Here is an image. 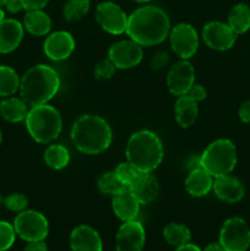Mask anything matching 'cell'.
Masks as SVG:
<instances>
[{
  "label": "cell",
  "instance_id": "obj_1",
  "mask_svg": "<svg viewBox=\"0 0 250 251\" xmlns=\"http://www.w3.org/2000/svg\"><path fill=\"white\" fill-rule=\"evenodd\" d=\"M171 21L163 9L145 5L129 15L125 33L141 47L161 44L168 37Z\"/></svg>",
  "mask_w": 250,
  "mask_h": 251
},
{
  "label": "cell",
  "instance_id": "obj_2",
  "mask_svg": "<svg viewBox=\"0 0 250 251\" xmlns=\"http://www.w3.org/2000/svg\"><path fill=\"white\" fill-rule=\"evenodd\" d=\"M74 146L85 154H100L110 146L113 140L112 127L100 115H81L71 127Z\"/></svg>",
  "mask_w": 250,
  "mask_h": 251
},
{
  "label": "cell",
  "instance_id": "obj_3",
  "mask_svg": "<svg viewBox=\"0 0 250 251\" xmlns=\"http://www.w3.org/2000/svg\"><path fill=\"white\" fill-rule=\"evenodd\" d=\"M60 88V77L55 69L46 64L29 68L20 81V96L31 107L46 104Z\"/></svg>",
  "mask_w": 250,
  "mask_h": 251
},
{
  "label": "cell",
  "instance_id": "obj_4",
  "mask_svg": "<svg viewBox=\"0 0 250 251\" xmlns=\"http://www.w3.org/2000/svg\"><path fill=\"white\" fill-rule=\"evenodd\" d=\"M125 156L126 161L140 172L152 173L163 161V145L153 131L139 130L127 140Z\"/></svg>",
  "mask_w": 250,
  "mask_h": 251
},
{
  "label": "cell",
  "instance_id": "obj_5",
  "mask_svg": "<svg viewBox=\"0 0 250 251\" xmlns=\"http://www.w3.org/2000/svg\"><path fill=\"white\" fill-rule=\"evenodd\" d=\"M29 136L38 144L48 145L56 140L63 130V119L56 108L46 104L33 105L25 119Z\"/></svg>",
  "mask_w": 250,
  "mask_h": 251
},
{
  "label": "cell",
  "instance_id": "obj_6",
  "mask_svg": "<svg viewBox=\"0 0 250 251\" xmlns=\"http://www.w3.org/2000/svg\"><path fill=\"white\" fill-rule=\"evenodd\" d=\"M237 162V147L228 139L215 140L200 156L201 167L213 178L232 173Z\"/></svg>",
  "mask_w": 250,
  "mask_h": 251
},
{
  "label": "cell",
  "instance_id": "obj_7",
  "mask_svg": "<svg viewBox=\"0 0 250 251\" xmlns=\"http://www.w3.org/2000/svg\"><path fill=\"white\" fill-rule=\"evenodd\" d=\"M14 228L16 234L28 243L44 240L49 233L48 220L43 213L34 210H25L17 213Z\"/></svg>",
  "mask_w": 250,
  "mask_h": 251
},
{
  "label": "cell",
  "instance_id": "obj_8",
  "mask_svg": "<svg viewBox=\"0 0 250 251\" xmlns=\"http://www.w3.org/2000/svg\"><path fill=\"white\" fill-rule=\"evenodd\" d=\"M218 243L225 251H247L250 247V227L243 218H228L221 228Z\"/></svg>",
  "mask_w": 250,
  "mask_h": 251
},
{
  "label": "cell",
  "instance_id": "obj_9",
  "mask_svg": "<svg viewBox=\"0 0 250 251\" xmlns=\"http://www.w3.org/2000/svg\"><path fill=\"white\" fill-rule=\"evenodd\" d=\"M169 43L174 54L184 60H189L196 54L199 48L198 31L190 24L181 22L169 31Z\"/></svg>",
  "mask_w": 250,
  "mask_h": 251
},
{
  "label": "cell",
  "instance_id": "obj_10",
  "mask_svg": "<svg viewBox=\"0 0 250 251\" xmlns=\"http://www.w3.org/2000/svg\"><path fill=\"white\" fill-rule=\"evenodd\" d=\"M96 21L103 31L109 34L119 36L126 31L127 16L124 10L113 1H103L96 7Z\"/></svg>",
  "mask_w": 250,
  "mask_h": 251
},
{
  "label": "cell",
  "instance_id": "obj_11",
  "mask_svg": "<svg viewBox=\"0 0 250 251\" xmlns=\"http://www.w3.org/2000/svg\"><path fill=\"white\" fill-rule=\"evenodd\" d=\"M144 58L142 47L132 39H122L113 44L108 50V59L117 69L126 70L139 65Z\"/></svg>",
  "mask_w": 250,
  "mask_h": 251
},
{
  "label": "cell",
  "instance_id": "obj_12",
  "mask_svg": "<svg viewBox=\"0 0 250 251\" xmlns=\"http://www.w3.org/2000/svg\"><path fill=\"white\" fill-rule=\"evenodd\" d=\"M195 83V69L189 60L180 59L171 66L167 74V87L173 96L188 95Z\"/></svg>",
  "mask_w": 250,
  "mask_h": 251
},
{
  "label": "cell",
  "instance_id": "obj_13",
  "mask_svg": "<svg viewBox=\"0 0 250 251\" xmlns=\"http://www.w3.org/2000/svg\"><path fill=\"white\" fill-rule=\"evenodd\" d=\"M203 42L213 50H229L237 41V34L232 31L228 24L221 21H211L203 26L201 32Z\"/></svg>",
  "mask_w": 250,
  "mask_h": 251
},
{
  "label": "cell",
  "instance_id": "obj_14",
  "mask_svg": "<svg viewBox=\"0 0 250 251\" xmlns=\"http://www.w3.org/2000/svg\"><path fill=\"white\" fill-rule=\"evenodd\" d=\"M146 240L145 228L139 221L124 222L115 237L117 251H142Z\"/></svg>",
  "mask_w": 250,
  "mask_h": 251
},
{
  "label": "cell",
  "instance_id": "obj_15",
  "mask_svg": "<svg viewBox=\"0 0 250 251\" xmlns=\"http://www.w3.org/2000/svg\"><path fill=\"white\" fill-rule=\"evenodd\" d=\"M75 39L70 32L56 31L48 34L43 44V51L53 61H63L75 50Z\"/></svg>",
  "mask_w": 250,
  "mask_h": 251
},
{
  "label": "cell",
  "instance_id": "obj_16",
  "mask_svg": "<svg viewBox=\"0 0 250 251\" xmlns=\"http://www.w3.org/2000/svg\"><path fill=\"white\" fill-rule=\"evenodd\" d=\"M213 193L220 199L227 203L239 202L244 198L245 189L242 181L230 174L216 176L213 178Z\"/></svg>",
  "mask_w": 250,
  "mask_h": 251
},
{
  "label": "cell",
  "instance_id": "obj_17",
  "mask_svg": "<svg viewBox=\"0 0 250 251\" xmlns=\"http://www.w3.org/2000/svg\"><path fill=\"white\" fill-rule=\"evenodd\" d=\"M24 25L15 19L0 22V54H9L19 48L24 38Z\"/></svg>",
  "mask_w": 250,
  "mask_h": 251
},
{
  "label": "cell",
  "instance_id": "obj_18",
  "mask_svg": "<svg viewBox=\"0 0 250 251\" xmlns=\"http://www.w3.org/2000/svg\"><path fill=\"white\" fill-rule=\"evenodd\" d=\"M70 247L73 251H102V239L92 227L81 225L71 232Z\"/></svg>",
  "mask_w": 250,
  "mask_h": 251
},
{
  "label": "cell",
  "instance_id": "obj_19",
  "mask_svg": "<svg viewBox=\"0 0 250 251\" xmlns=\"http://www.w3.org/2000/svg\"><path fill=\"white\" fill-rule=\"evenodd\" d=\"M129 190L141 205H147L158 196L159 184L152 173H140L136 180L129 186Z\"/></svg>",
  "mask_w": 250,
  "mask_h": 251
},
{
  "label": "cell",
  "instance_id": "obj_20",
  "mask_svg": "<svg viewBox=\"0 0 250 251\" xmlns=\"http://www.w3.org/2000/svg\"><path fill=\"white\" fill-rule=\"evenodd\" d=\"M140 205L141 203L132 195L129 188L112 198L113 212L123 222L136 220L140 212Z\"/></svg>",
  "mask_w": 250,
  "mask_h": 251
},
{
  "label": "cell",
  "instance_id": "obj_21",
  "mask_svg": "<svg viewBox=\"0 0 250 251\" xmlns=\"http://www.w3.org/2000/svg\"><path fill=\"white\" fill-rule=\"evenodd\" d=\"M186 193L193 198H202L206 196L213 186V176L208 174L202 167L191 169L184 181Z\"/></svg>",
  "mask_w": 250,
  "mask_h": 251
},
{
  "label": "cell",
  "instance_id": "obj_22",
  "mask_svg": "<svg viewBox=\"0 0 250 251\" xmlns=\"http://www.w3.org/2000/svg\"><path fill=\"white\" fill-rule=\"evenodd\" d=\"M24 28L32 36H47L51 29V19L43 9L29 10L24 16Z\"/></svg>",
  "mask_w": 250,
  "mask_h": 251
},
{
  "label": "cell",
  "instance_id": "obj_23",
  "mask_svg": "<svg viewBox=\"0 0 250 251\" xmlns=\"http://www.w3.org/2000/svg\"><path fill=\"white\" fill-rule=\"evenodd\" d=\"M175 120L181 127H190L199 115V103L188 95L180 96L174 105Z\"/></svg>",
  "mask_w": 250,
  "mask_h": 251
},
{
  "label": "cell",
  "instance_id": "obj_24",
  "mask_svg": "<svg viewBox=\"0 0 250 251\" xmlns=\"http://www.w3.org/2000/svg\"><path fill=\"white\" fill-rule=\"evenodd\" d=\"M28 113L27 103L22 98L6 97L0 103V115L9 123L25 122Z\"/></svg>",
  "mask_w": 250,
  "mask_h": 251
},
{
  "label": "cell",
  "instance_id": "obj_25",
  "mask_svg": "<svg viewBox=\"0 0 250 251\" xmlns=\"http://www.w3.org/2000/svg\"><path fill=\"white\" fill-rule=\"evenodd\" d=\"M228 26L235 34H243L250 29V7L244 2L234 5L228 14Z\"/></svg>",
  "mask_w": 250,
  "mask_h": 251
},
{
  "label": "cell",
  "instance_id": "obj_26",
  "mask_svg": "<svg viewBox=\"0 0 250 251\" xmlns=\"http://www.w3.org/2000/svg\"><path fill=\"white\" fill-rule=\"evenodd\" d=\"M44 163L54 171H61L70 162V152L60 144H51L46 149L43 154Z\"/></svg>",
  "mask_w": 250,
  "mask_h": 251
},
{
  "label": "cell",
  "instance_id": "obj_27",
  "mask_svg": "<svg viewBox=\"0 0 250 251\" xmlns=\"http://www.w3.org/2000/svg\"><path fill=\"white\" fill-rule=\"evenodd\" d=\"M19 74L7 65H0V97H11L20 90Z\"/></svg>",
  "mask_w": 250,
  "mask_h": 251
},
{
  "label": "cell",
  "instance_id": "obj_28",
  "mask_svg": "<svg viewBox=\"0 0 250 251\" xmlns=\"http://www.w3.org/2000/svg\"><path fill=\"white\" fill-rule=\"evenodd\" d=\"M163 237L168 244L178 248L190 243L191 233L186 226L179 225V223H169L164 227Z\"/></svg>",
  "mask_w": 250,
  "mask_h": 251
},
{
  "label": "cell",
  "instance_id": "obj_29",
  "mask_svg": "<svg viewBox=\"0 0 250 251\" xmlns=\"http://www.w3.org/2000/svg\"><path fill=\"white\" fill-rule=\"evenodd\" d=\"M98 190L103 194V195L108 196H115L118 194L123 193L124 190H126V186L120 181V179L118 178L115 172H105L102 176L98 178L97 181Z\"/></svg>",
  "mask_w": 250,
  "mask_h": 251
},
{
  "label": "cell",
  "instance_id": "obj_30",
  "mask_svg": "<svg viewBox=\"0 0 250 251\" xmlns=\"http://www.w3.org/2000/svg\"><path fill=\"white\" fill-rule=\"evenodd\" d=\"M90 0H68L64 5L63 16L69 22L80 21L90 11Z\"/></svg>",
  "mask_w": 250,
  "mask_h": 251
},
{
  "label": "cell",
  "instance_id": "obj_31",
  "mask_svg": "<svg viewBox=\"0 0 250 251\" xmlns=\"http://www.w3.org/2000/svg\"><path fill=\"white\" fill-rule=\"evenodd\" d=\"M115 174H117L118 178L120 179L123 184H124L126 188H129L132 183L137 179V176H140V172L139 169L135 168L130 162H122V163L118 164V167L115 168Z\"/></svg>",
  "mask_w": 250,
  "mask_h": 251
},
{
  "label": "cell",
  "instance_id": "obj_32",
  "mask_svg": "<svg viewBox=\"0 0 250 251\" xmlns=\"http://www.w3.org/2000/svg\"><path fill=\"white\" fill-rule=\"evenodd\" d=\"M16 238L14 225L6 222V221H0V251H6L12 247Z\"/></svg>",
  "mask_w": 250,
  "mask_h": 251
},
{
  "label": "cell",
  "instance_id": "obj_33",
  "mask_svg": "<svg viewBox=\"0 0 250 251\" xmlns=\"http://www.w3.org/2000/svg\"><path fill=\"white\" fill-rule=\"evenodd\" d=\"M2 203L7 210L12 211V212H22L28 206V199L26 195L21 193H14L7 195L6 198L2 199Z\"/></svg>",
  "mask_w": 250,
  "mask_h": 251
},
{
  "label": "cell",
  "instance_id": "obj_34",
  "mask_svg": "<svg viewBox=\"0 0 250 251\" xmlns=\"http://www.w3.org/2000/svg\"><path fill=\"white\" fill-rule=\"evenodd\" d=\"M117 68L109 59H103L95 66V77L98 80H109L113 77Z\"/></svg>",
  "mask_w": 250,
  "mask_h": 251
},
{
  "label": "cell",
  "instance_id": "obj_35",
  "mask_svg": "<svg viewBox=\"0 0 250 251\" xmlns=\"http://www.w3.org/2000/svg\"><path fill=\"white\" fill-rule=\"evenodd\" d=\"M169 63V54L166 50H158L153 54V56L151 58L150 61V65L151 69L153 70H159V69L167 66V64Z\"/></svg>",
  "mask_w": 250,
  "mask_h": 251
},
{
  "label": "cell",
  "instance_id": "obj_36",
  "mask_svg": "<svg viewBox=\"0 0 250 251\" xmlns=\"http://www.w3.org/2000/svg\"><path fill=\"white\" fill-rule=\"evenodd\" d=\"M188 96L189 97L193 98V100H195L196 102L199 103V102H201V100H205L206 96H207V92H206V90L203 86L194 83V86L190 88V91L188 92Z\"/></svg>",
  "mask_w": 250,
  "mask_h": 251
},
{
  "label": "cell",
  "instance_id": "obj_37",
  "mask_svg": "<svg viewBox=\"0 0 250 251\" xmlns=\"http://www.w3.org/2000/svg\"><path fill=\"white\" fill-rule=\"evenodd\" d=\"M22 5H24V10L29 11V10H41L46 7L49 0H21Z\"/></svg>",
  "mask_w": 250,
  "mask_h": 251
},
{
  "label": "cell",
  "instance_id": "obj_38",
  "mask_svg": "<svg viewBox=\"0 0 250 251\" xmlns=\"http://www.w3.org/2000/svg\"><path fill=\"white\" fill-rule=\"evenodd\" d=\"M238 115L243 123L250 124V100H245L244 103L240 104L239 109H238Z\"/></svg>",
  "mask_w": 250,
  "mask_h": 251
},
{
  "label": "cell",
  "instance_id": "obj_39",
  "mask_svg": "<svg viewBox=\"0 0 250 251\" xmlns=\"http://www.w3.org/2000/svg\"><path fill=\"white\" fill-rule=\"evenodd\" d=\"M6 10L11 14H17L21 10H24V5H22L21 0H7L6 5H5Z\"/></svg>",
  "mask_w": 250,
  "mask_h": 251
},
{
  "label": "cell",
  "instance_id": "obj_40",
  "mask_svg": "<svg viewBox=\"0 0 250 251\" xmlns=\"http://www.w3.org/2000/svg\"><path fill=\"white\" fill-rule=\"evenodd\" d=\"M24 251H48V247L44 243V240H38V242H29L28 245L25 248Z\"/></svg>",
  "mask_w": 250,
  "mask_h": 251
},
{
  "label": "cell",
  "instance_id": "obj_41",
  "mask_svg": "<svg viewBox=\"0 0 250 251\" xmlns=\"http://www.w3.org/2000/svg\"><path fill=\"white\" fill-rule=\"evenodd\" d=\"M175 251H202V250H201L199 247H196V245L188 243V244L181 245V247L176 248Z\"/></svg>",
  "mask_w": 250,
  "mask_h": 251
},
{
  "label": "cell",
  "instance_id": "obj_42",
  "mask_svg": "<svg viewBox=\"0 0 250 251\" xmlns=\"http://www.w3.org/2000/svg\"><path fill=\"white\" fill-rule=\"evenodd\" d=\"M203 251H225L220 243H211L203 249Z\"/></svg>",
  "mask_w": 250,
  "mask_h": 251
},
{
  "label": "cell",
  "instance_id": "obj_43",
  "mask_svg": "<svg viewBox=\"0 0 250 251\" xmlns=\"http://www.w3.org/2000/svg\"><path fill=\"white\" fill-rule=\"evenodd\" d=\"M2 20H5V11L0 7V22H1Z\"/></svg>",
  "mask_w": 250,
  "mask_h": 251
},
{
  "label": "cell",
  "instance_id": "obj_44",
  "mask_svg": "<svg viewBox=\"0 0 250 251\" xmlns=\"http://www.w3.org/2000/svg\"><path fill=\"white\" fill-rule=\"evenodd\" d=\"M132 1H135V2H140V4H146V2L151 1V0H132Z\"/></svg>",
  "mask_w": 250,
  "mask_h": 251
},
{
  "label": "cell",
  "instance_id": "obj_45",
  "mask_svg": "<svg viewBox=\"0 0 250 251\" xmlns=\"http://www.w3.org/2000/svg\"><path fill=\"white\" fill-rule=\"evenodd\" d=\"M6 2H7V0H0V7L5 6V5H6Z\"/></svg>",
  "mask_w": 250,
  "mask_h": 251
},
{
  "label": "cell",
  "instance_id": "obj_46",
  "mask_svg": "<svg viewBox=\"0 0 250 251\" xmlns=\"http://www.w3.org/2000/svg\"><path fill=\"white\" fill-rule=\"evenodd\" d=\"M1 141H2V134L1 131H0V145H1Z\"/></svg>",
  "mask_w": 250,
  "mask_h": 251
},
{
  "label": "cell",
  "instance_id": "obj_47",
  "mask_svg": "<svg viewBox=\"0 0 250 251\" xmlns=\"http://www.w3.org/2000/svg\"><path fill=\"white\" fill-rule=\"evenodd\" d=\"M1 201H2V199H1V195H0V203H1Z\"/></svg>",
  "mask_w": 250,
  "mask_h": 251
}]
</instances>
